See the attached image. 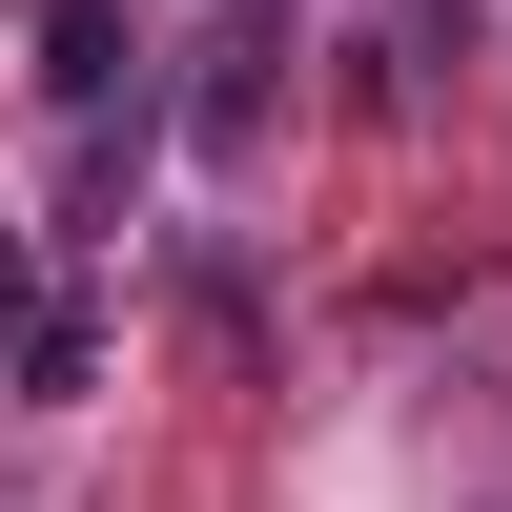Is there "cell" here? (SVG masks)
Masks as SVG:
<instances>
[{
	"label": "cell",
	"mask_w": 512,
	"mask_h": 512,
	"mask_svg": "<svg viewBox=\"0 0 512 512\" xmlns=\"http://www.w3.org/2000/svg\"><path fill=\"white\" fill-rule=\"evenodd\" d=\"M0 21L41 41V103H62L82 205H103V185H123V123H144V41H123V0H0Z\"/></svg>",
	"instance_id": "1"
},
{
	"label": "cell",
	"mask_w": 512,
	"mask_h": 512,
	"mask_svg": "<svg viewBox=\"0 0 512 512\" xmlns=\"http://www.w3.org/2000/svg\"><path fill=\"white\" fill-rule=\"evenodd\" d=\"M267 41H287V0H226V21H205V82H185V144L205 164H267V103H287Z\"/></svg>",
	"instance_id": "2"
},
{
	"label": "cell",
	"mask_w": 512,
	"mask_h": 512,
	"mask_svg": "<svg viewBox=\"0 0 512 512\" xmlns=\"http://www.w3.org/2000/svg\"><path fill=\"white\" fill-rule=\"evenodd\" d=\"M82 369H103V349H82V308H62V267H41L21 226H0V390H41V410H62Z\"/></svg>",
	"instance_id": "3"
}]
</instances>
